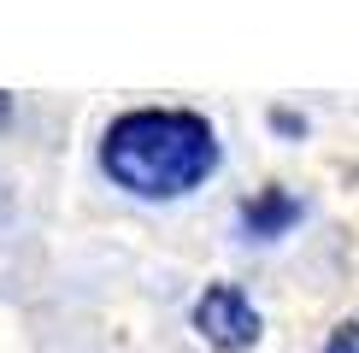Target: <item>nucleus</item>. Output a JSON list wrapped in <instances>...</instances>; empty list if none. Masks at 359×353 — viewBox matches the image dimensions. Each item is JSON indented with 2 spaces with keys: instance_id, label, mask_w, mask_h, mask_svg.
<instances>
[{
  "instance_id": "obj_1",
  "label": "nucleus",
  "mask_w": 359,
  "mask_h": 353,
  "mask_svg": "<svg viewBox=\"0 0 359 353\" xmlns=\"http://www.w3.org/2000/svg\"><path fill=\"white\" fill-rule=\"evenodd\" d=\"M100 171L136 200L194 195L218 171V130L189 106H130L100 136Z\"/></svg>"
},
{
  "instance_id": "obj_2",
  "label": "nucleus",
  "mask_w": 359,
  "mask_h": 353,
  "mask_svg": "<svg viewBox=\"0 0 359 353\" xmlns=\"http://www.w3.org/2000/svg\"><path fill=\"white\" fill-rule=\"evenodd\" d=\"M194 330H201V342L218 347V353H248L253 342H259L265 318H259V306L248 300V289L206 283L201 300H194Z\"/></svg>"
},
{
  "instance_id": "obj_3",
  "label": "nucleus",
  "mask_w": 359,
  "mask_h": 353,
  "mask_svg": "<svg viewBox=\"0 0 359 353\" xmlns=\"http://www.w3.org/2000/svg\"><path fill=\"white\" fill-rule=\"evenodd\" d=\"M306 200L289 195L283 183H265L253 188V195L242 200V235H253V242H277V235H289L294 224H301Z\"/></svg>"
},
{
  "instance_id": "obj_4",
  "label": "nucleus",
  "mask_w": 359,
  "mask_h": 353,
  "mask_svg": "<svg viewBox=\"0 0 359 353\" xmlns=\"http://www.w3.org/2000/svg\"><path fill=\"white\" fill-rule=\"evenodd\" d=\"M318 353H359V318H341L330 335H324Z\"/></svg>"
},
{
  "instance_id": "obj_5",
  "label": "nucleus",
  "mask_w": 359,
  "mask_h": 353,
  "mask_svg": "<svg viewBox=\"0 0 359 353\" xmlns=\"http://www.w3.org/2000/svg\"><path fill=\"white\" fill-rule=\"evenodd\" d=\"M6 118H12V95H0V124H6Z\"/></svg>"
}]
</instances>
